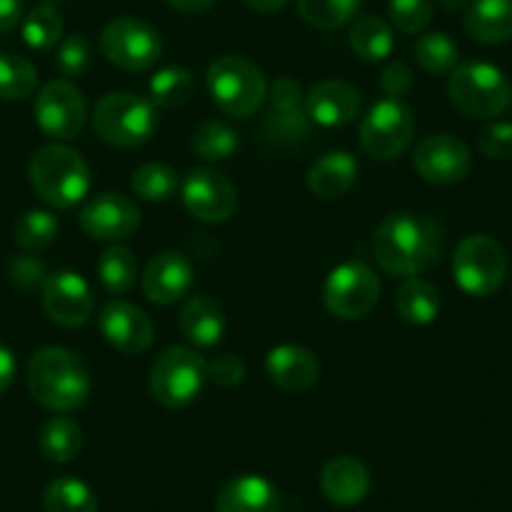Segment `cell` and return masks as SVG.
<instances>
[{"label": "cell", "instance_id": "6da1fadb", "mask_svg": "<svg viewBox=\"0 0 512 512\" xmlns=\"http://www.w3.org/2000/svg\"><path fill=\"white\" fill-rule=\"evenodd\" d=\"M372 251L379 267L392 277H420L440 262L445 231L432 216L412 211L390 214L374 229Z\"/></svg>", "mask_w": 512, "mask_h": 512}, {"label": "cell", "instance_id": "7a4b0ae2", "mask_svg": "<svg viewBox=\"0 0 512 512\" xmlns=\"http://www.w3.org/2000/svg\"><path fill=\"white\" fill-rule=\"evenodd\" d=\"M26 382L33 400L51 412H73L91 395V372L76 352L43 347L31 357Z\"/></svg>", "mask_w": 512, "mask_h": 512}, {"label": "cell", "instance_id": "3957f363", "mask_svg": "<svg viewBox=\"0 0 512 512\" xmlns=\"http://www.w3.org/2000/svg\"><path fill=\"white\" fill-rule=\"evenodd\" d=\"M28 176L36 194L53 209H73L91 189V171L78 151L63 144L41 146L31 156Z\"/></svg>", "mask_w": 512, "mask_h": 512}, {"label": "cell", "instance_id": "277c9868", "mask_svg": "<svg viewBox=\"0 0 512 512\" xmlns=\"http://www.w3.org/2000/svg\"><path fill=\"white\" fill-rule=\"evenodd\" d=\"M159 128L156 106L136 93H108L96 103L93 131L116 149H136L149 144Z\"/></svg>", "mask_w": 512, "mask_h": 512}, {"label": "cell", "instance_id": "5b68a950", "mask_svg": "<svg viewBox=\"0 0 512 512\" xmlns=\"http://www.w3.org/2000/svg\"><path fill=\"white\" fill-rule=\"evenodd\" d=\"M206 88L224 113L234 118L254 116L267 101V76L244 56H221L206 71Z\"/></svg>", "mask_w": 512, "mask_h": 512}, {"label": "cell", "instance_id": "8992f818", "mask_svg": "<svg viewBox=\"0 0 512 512\" xmlns=\"http://www.w3.org/2000/svg\"><path fill=\"white\" fill-rule=\"evenodd\" d=\"M209 379V364L196 349L169 347L156 357L149 372L151 397L166 410L191 405Z\"/></svg>", "mask_w": 512, "mask_h": 512}, {"label": "cell", "instance_id": "52a82bcc", "mask_svg": "<svg viewBox=\"0 0 512 512\" xmlns=\"http://www.w3.org/2000/svg\"><path fill=\"white\" fill-rule=\"evenodd\" d=\"M452 103L470 118H497L512 101V86L492 63H462L450 73Z\"/></svg>", "mask_w": 512, "mask_h": 512}, {"label": "cell", "instance_id": "ba28073f", "mask_svg": "<svg viewBox=\"0 0 512 512\" xmlns=\"http://www.w3.org/2000/svg\"><path fill=\"white\" fill-rule=\"evenodd\" d=\"M452 277L470 297H490L507 277V254L492 236L472 234L457 244Z\"/></svg>", "mask_w": 512, "mask_h": 512}, {"label": "cell", "instance_id": "9c48e42d", "mask_svg": "<svg viewBox=\"0 0 512 512\" xmlns=\"http://www.w3.org/2000/svg\"><path fill=\"white\" fill-rule=\"evenodd\" d=\"M415 139V116L395 98L374 103L359 126V144L367 156L377 161H392L407 151Z\"/></svg>", "mask_w": 512, "mask_h": 512}, {"label": "cell", "instance_id": "30bf717a", "mask_svg": "<svg viewBox=\"0 0 512 512\" xmlns=\"http://www.w3.org/2000/svg\"><path fill=\"white\" fill-rule=\"evenodd\" d=\"M161 48L164 46L159 31L141 18H113L101 33V51L106 61L128 73H141L156 66Z\"/></svg>", "mask_w": 512, "mask_h": 512}, {"label": "cell", "instance_id": "8fae6325", "mask_svg": "<svg viewBox=\"0 0 512 512\" xmlns=\"http://www.w3.org/2000/svg\"><path fill=\"white\" fill-rule=\"evenodd\" d=\"M379 299V279L364 262H347L332 269L324 284V307L332 317L352 322L367 317Z\"/></svg>", "mask_w": 512, "mask_h": 512}, {"label": "cell", "instance_id": "7c38bea8", "mask_svg": "<svg viewBox=\"0 0 512 512\" xmlns=\"http://www.w3.org/2000/svg\"><path fill=\"white\" fill-rule=\"evenodd\" d=\"M36 121L46 136L56 141H71L86 126V98L71 81L46 83L36 96Z\"/></svg>", "mask_w": 512, "mask_h": 512}, {"label": "cell", "instance_id": "4fadbf2b", "mask_svg": "<svg viewBox=\"0 0 512 512\" xmlns=\"http://www.w3.org/2000/svg\"><path fill=\"white\" fill-rule=\"evenodd\" d=\"M181 199H184L186 211L194 219L206 221V224H221L236 211V189L221 171L199 166L186 174L181 184Z\"/></svg>", "mask_w": 512, "mask_h": 512}, {"label": "cell", "instance_id": "5bb4252c", "mask_svg": "<svg viewBox=\"0 0 512 512\" xmlns=\"http://www.w3.org/2000/svg\"><path fill=\"white\" fill-rule=\"evenodd\" d=\"M141 224V209L126 194H98L81 209V226L91 239L123 241L136 234Z\"/></svg>", "mask_w": 512, "mask_h": 512}, {"label": "cell", "instance_id": "9a60e30c", "mask_svg": "<svg viewBox=\"0 0 512 512\" xmlns=\"http://www.w3.org/2000/svg\"><path fill=\"white\" fill-rule=\"evenodd\" d=\"M415 169L425 181L437 186L460 184L472 169V154L460 139L450 134H435L420 141L415 151Z\"/></svg>", "mask_w": 512, "mask_h": 512}, {"label": "cell", "instance_id": "2e32d148", "mask_svg": "<svg viewBox=\"0 0 512 512\" xmlns=\"http://www.w3.org/2000/svg\"><path fill=\"white\" fill-rule=\"evenodd\" d=\"M103 339L123 354H141L154 344V322L141 307L123 299H111L98 312Z\"/></svg>", "mask_w": 512, "mask_h": 512}, {"label": "cell", "instance_id": "e0dca14e", "mask_svg": "<svg viewBox=\"0 0 512 512\" xmlns=\"http://www.w3.org/2000/svg\"><path fill=\"white\" fill-rule=\"evenodd\" d=\"M93 304V292L81 274L56 272L43 282V309L61 327H83L93 317Z\"/></svg>", "mask_w": 512, "mask_h": 512}, {"label": "cell", "instance_id": "ac0fdd59", "mask_svg": "<svg viewBox=\"0 0 512 512\" xmlns=\"http://www.w3.org/2000/svg\"><path fill=\"white\" fill-rule=\"evenodd\" d=\"M362 96L344 81H322L304 93V113L319 126H347L359 116Z\"/></svg>", "mask_w": 512, "mask_h": 512}, {"label": "cell", "instance_id": "d6986e66", "mask_svg": "<svg viewBox=\"0 0 512 512\" xmlns=\"http://www.w3.org/2000/svg\"><path fill=\"white\" fill-rule=\"evenodd\" d=\"M194 284V267L181 251L156 254L144 272V294L154 304H176Z\"/></svg>", "mask_w": 512, "mask_h": 512}, {"label": "cell", "instance_id": "ffe728a7", "mask_svg": "<svg viewBox=\"0 0 512 512\" xmlns=\"http://www.w3.org/2000/svg\"><path fill=\"white\" fill-rule=\"evenodd\" d=\"M216 512H282V495L267 477L239 475L219 490Z\"/></svg>", "mask_w": 512, "mask_h": 512}, {"label": "cell", "instance_id": "44dd1931", "mask_svg": "<svg viewBox=\"0 0 512 512\" xmlns=\"http://www.w3.org/2000/svg\"><path fill=\"white\" fill-rule=\"evenodd\" d=\"M267 374L279 390L307 392L319 379V362L307 347L279 344L267 354Z\"/></svg>", "mask_w": 512, "mask_h": 512}, {"label": "cell", "instance_id": "7402d4cb", "mask_svg": "<svg viewBox=\"0 0 512 512\" xmlns=\"http://www.w3.org/2000/svg\"><path fill=\"white\" fill-rule=\"evenodd\" d=\"M324 497L332 505L339 507H352L359 505L364 497L369 495L372 487V477L369 470L357 460V457H334L324 465L322 477H319Z\"/></svg>", "mask_w": 512, "mask_h": 512}, {"label": "cell", "instance_id": "603a6c76", "mask_svg": "<svg viewBox=\"0 0 512 512\" xmlns=\"http://www.w3.org/2000/svg\"><path fill=\"white\" fill-rule=\"evenodd\" d=\"M179 329L194 347H216L226 332L224 307L206 294H196L181 307Z\"/></svg>", "mask_w": 512, "mask_h": 512}, {"label": "cell", "instance_id": "cb8c5ba5", "mask_svg": "<svg viewBox=\"0 0 512 512\" xmlns=\"http://www.w3.org/2000/svg\"><path fill=\"white\" fill-rule=\"evenodd\" d=\"M359 164L349 151H327L312 164L307 176L309 191L319 199H339L357 181Z\"/></svg>", "mask_w": 512, "mask_h": 512}, {"label": "cell", "instance_id": "d4e9b609", "mask_svg": "<svg viewBox=\"0 0 512 512\" xmlns=\"http://www.w3.org/2000/svg\"><path fill=\"white\" fill-rule=\"evenodd\" d=\"M467 36L480 43H505L512 38V0H472L465 18Z\"/></svg>", "mask_w": 512, "mask_h": 512}, {"label": "cell", "instance_id": "484cf974", "mask_svg": "<svg viewBox=\"0 0 512 512\" xmlns=\"http://www.w3.org/2000/svg\"><path fill=\"white\" fill-rule=\"evenodd\" d=\"M440 304V292H437L435 284L425 282L420 277L405 279L395 299L397 314L407 324H415V327H425V324L435 322L437 314H440Z\"/></svg>", "mask_w": 512, "mask_h": 512}, {"label": "cell", "instance_id": "4316f807", "mask_svg": "<svg viewBox=\"0 0 512 512\" xmlns=\"http://www.w3.org/2000/svg\"><path fill=\"white\" fill-rule=\"evenodd\" d=\"M264 141L274 146H299L309 139L312 121L304 108H272L262 118Z\"/></svg>", "mask_w": 512, "mask_h": 512}, {"label": "cell", "instance_id": "83f0119b", "mask_svg": "<svg viewBox=\"0 0 512 512\" xmlns=\"http://www.w3.org/2000/svg\"><path fill=\"white\" fill-rule=\"evenodd\" d=\"M38 445L48 460L63 465L81 452L83 430L71 417H51L38 432Z\"/></svg>", "mask_w": 512, "mask_h": 512}, {"label": "cell", "instance_id": "f1b7e54d", "mask_svg": "<svg viewBox=\"0 0 512 512\" xmlns=\"http://www.w3.org/2000/svg\"><path fill=\"white\" fill-rule=\"evenodd\" d=\"M349 46L362 61H384L395 48V33L390 23L377 16H364L349 31Z\"/></svg>", "mask_w": 512, "mask_h": 512}, {"label": "cell", "instance_id": "f546056e", "mask_svg": "<svg viewBox=\"0 0 512 512\" xmlns=\"http://www.w3.org/2000/svg\"><path fill=\"white\" fill-rule=\"evenodd\" d=\"M46 512H98V497L78 477H58L43 492Z\"/></svg>", "mask_w": 512, "mask_h": 512}, {"label": "cell", "instance_id": "4dcf8cb0", "mask_svg": "<svg viewBox=\"0 0 512 512\" xmlns=\"http://www.w3.org/2000/svg\"><path fill=\"white\" fill-rule=\"evenodd\" d=\"M98 279L111 294H126L139 279V259L126 246H111L98 259Z\"/></svg>", "mask_w": 512, "mask_h": 512}, {"label": "cell", "instance_id": "1f68e13d", "mask_svg": "<svg viewBox=\"0 0 512 512\" xmlns=\"http://www.w3.org/2000/svg\"><path fill=\"white\" fill-rule=\"evenodd\" d=\"M151 103L159 108H181L194 96V76L184 66H169L156 71L149 83Z\"/></svg>", "mask_w": 512, "mask_h": 512}, {"label": "cell", "instance_id": "d6a6232c", "mask_svg": "<svg viewBox=\"0 0 512 512\" xmlns=\"http://www.w3.org/2000/svg\"><path fill=\"white\" fill-rule=\"evenodd\" d=\"M191 149L201 161H226L239 149V134L229 123L211 118L194 131Z\"/></svg>", "mask_w": 512, "mask_h": 512}, {"label": "cell", "instance_id": "836d02e7", "mask_svg": "<svg viewBox=\"0 0 512 512\" xmlns=\"http://www.w3.org/2000/svg\"><path fill=\"white\" fill-rule=\"evenodd\" d=\"M415 58L422 71L432 76H445L460 66V51L447 33H425L415 43Z\"/></svg>", "mask_w": 512, "mask_h": 512}, {"label": "cell", "instance_id": "e575fe53", "mask_svg": "<svg viewBox=\"0 0 512 512\" xmlns=\"http://www.w3.org/2000/svg\"><path fill=\"white\" fill-rule=\"evenodd\" d=\"M38 73L28 58L0 53V101H23L36 91Z\"/></svg>", "mask_w": 512, "mask_h": 512}, {"label": "cell", "instance_id": "d590c367", "mask_svg": "<svg viewBox=\"0 0 512 512\" xmlns=\"http://www.w3.org/2000/svg\"><path fill=\"white\" fill-rule=\"evenodd\" d=\"M131 189L144 201H169L179 189V174L171 166L151 161L134 171Z\"/></svg>", "mask_w": 512, "mask_h": 512}, {"label": "cell", "instance_id": "8d00e7d4", "mask_svg": "<svg viewBox=\"0 0 512 512\" xmlns=\"http://www.w3.org/2000/svg\"><path fill=\"white\" fill-rule=\"evenodd\" d=\"M58 236V219L51 211L31 209L16 221L13 226V239L21 249L41 251L51 246Z\"/></svg>", "mask_w": 512, "mask_h": 512}, {"label": "cell", "instance_id": "74e56055", "mask_svg": "<svg viewBox=\"0 0 512 512\" xmlns=\"http://www.w3.org/2000/svg\"><path fill=\"white\" fill-rule=\"evenodd\" d=\"M359 3L362 0H297L299 16L314 28H324V31H332V28L347 26L359 11Z\"/></svg>", "mask_w": 512, "mask_h": 512}, {"label": "cell", "instance_id": "f35d334b", "mask_svg": "<svg viewBox=\"0 0 512 512\" xmlns=\"http://www.w3.org/2000/svg\"><path fill=\"white\" fill-rule=\"evenodd\" d=\"M63 36V21L61 13L53 6H38L23 21V41L33 48V51H51L58 46Z\"/></svg>", "mask_w": 512, "mask_h": 512}, {"label": "cell", "instance_id": "ab89813d", "mask_svg": "<svg viewBox=\"0 0 512 512\" xmlns=\"http://www.w3.org/2000/svg\"><path fill=\"white\" fill-rule=\"evenodd\" d=\"M432 21V0H390V23L400 33H420Z\"/></svg>", "mask_w": 512, "mask_h": 512}, {"label": "cell", "instance_id": "60d3db41", "mask_svg": "<svg viewBox=\"0 0 512 512\" xmlns=\"http://www.w3.org/2000/svg\"><path fill=\"white\" fill-rule=\"evenodd\" d=\"M56 66L63 76L78 78L91 66V46L83 36H71L58 46Z\"/></svg>", "mask_w": 512, "mask_h": 512}, {"label": "cell", "instance_id": "b9f144b4", "mask_svg": "<svg viewBox=\"0 0 512 512\" xmlns=\"http://www.w3.org/2000/svg\"><path fill=\"white\" fill-rule=\"evenodd\" d=\"M480 151L487 159H510L512 156V123L495 121L480 131Z\"/></svg>", "mask_w": 512, "mask_h": 512}, {"label": "cell", "instance_id": "7bdbcfd3", "mask_svg": "<svg viewBox=\"0 0 512 512\" xmlns=\"http://www.w3.org/2000/svg\"><path fill=\"white\" fill-rule=\"evenodd\" d=\"M8 277H11L13 287L33 289V287H43L48 274H46V267H43V262H38L36 256H16V259L8 264Z\"/></svg>", "mask_w": 512, "mask_h": 512}, {"label": "cell", "instance_id": "ee69618b", "mask_svg": "<svg viewBox=\"0 0 512 512\" xmlns=\"http://www.w3.org/2000/svg\"><path fill=\"white\" fill-rule=\"evenodd\" d=\"M244 377L246 364L236 354H221L209 364V379L219 387H236V384L244 382Z\"/></svg>", "mask_w": 512, "mask_h": 512}, {"label": "cell", "instance_id": "f6af8a7d", "mask_svg": "<svg viewBox=\"0 0 512 512\" xmlns=\"http://www.w3.org/2000/svg\"><path fill=\"white\" fill-rule=\"evenodd\" d=\"M379 86H382V91L387 93V98L402 101V98H405L412 88V71L402 61L390 63V66L382 71Z\"/></svg>", "mask_w": 512, "mask_h": 512}, {"label": "cell", "instance_id": "bcb514c9", "mask_svg": "<svg viewBox=\"0 0 512 512\" xmlns=\"http://www.w3.org/2000/svg\"><path fill=\"white\" fill-rule=\"evenodd\" d=\"M272 108H304V91L294 78L284 76L267 93Z\"/></svg>", "mask_w": 512, "mask_h": 512}, {"label": "cell", "instance_id": "7dc6e473", "mask_svg": "<svg viewBox=\"0 0 512 512\" xmlns=\"http://www.w3.org/2000/svg\"><path fill=\"white\" fill-rule=\"evenodd\" d=\"M23 18V0H0V33H11Z\"/></svg>", "mask_w": 512, "mask_h": 512}, {"label": "cell", "instance_id": "c3c4849f", "mask_svg": "<svg viewBox=\"0 0 512 512\" xmlns=\"http://www.w3.org/2000/svg\"><path fill=\"white\" fill-rule=\"evenodd\" d=\"M16 357H13V352L8 347H3L0 344V392H6L8 387L13 384V379H16Z\"/></svg>", "mask_w": 512, "mask_h": 512}, {"label": "cell", "instance_id": "681fc988", "mask_svg": "<svg viewBox=\"0 0 512 512\" xmlns=\"http://www.w3.org/2000/svg\"><path fill=\"white\" fill-rule=\"evenodd\" d=\"M166 3L181 13H204L214 6V0H166Z\"/></svg>", "mask_w": 512, "mask_h": 512}, {"label": "cell", "instance_id": "f907efd6", "mask_svg": "<svg viewBox=\"0 0 512 512\" xmlns=\"http://www.w3.org/2000/svg\"><path fill=\"white\" fill-rule=\"evenodd\" d=\"M241 3L256 13H279L289 0H241Z\"/></svg>", "mask_w": 512, "mask_h": 512}, {"label": "cell", "instance_id": "816d5d0a", "mask_svg": "<svg viewBox=\"0 0 512 512\" xmlns=\"http://www.w3.org/2000/svg\"><path fill=\"white\" fill-rule=\"evenodd\" d=\"M442 8L450 13H457V11H467V6H470L472 0H440Z\"/></svg>", "mask_w": 512, "mask_h": 512}, {"label": "cell", "instance_id": "f5cc1de1", "mask_svg": "<svg viewBox=\"0 0 512 512\" xmlns=\"http://www.w3.org/2000/svg\"><path fill=\"white\" fill-rule=\"evenodd\" d=\"M46 3H53V0H46Z\"/></svg>", "mask_w": 512, "mask_h": 512}]
</instances>
